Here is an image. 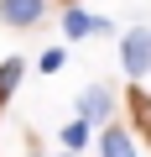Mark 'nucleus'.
I'll return each mask as SVG.
<instances>
[{"instance_id": "obj_2", "label": "nucleus", "mask_w": 151, "mask_h": 157, "mask_svg": "<svg viewBox=\"0 0 151 157\" xmlns=\"http://www.w3.org/2000/svg\"><path fill=\"white\" fill-rule=\"evenodd\" d=\"M47 11V0H0V21L5 26H37Z\"/></svg>"}, {"instance_id": "obj_5", "label": "nucleus", "mask_w": 151, "mask_h": 157, "mask_svg": "<svg viewBox=\"0 0 151 157\" xmlns=\"http://www.w3.org/2000/svg\"><path fill=\"white\" fill-rule=\"evenodd\" d=\"M99 152H104V157H135V141H130L120 126H110V131L99 136Z\"/></svg>"}, {"instance_id": "obj_4", "label": "nucleus", "mask_w": 151, "mask_h": 157, "mask_svg": "<svg viewBox=\"0 0 151 157\" xmlns=\"http://www.w3.org/2000/svg\"><path fill=\"white\" fill-rule=\"evenodd\" d=\"M63 32L68 37H89V32H110V21L104 16H89V11H68L63 16Z\"/></svg>"}, {"instance_id": "obj_1", "label": "nucleus", "mask_w": 151, "mask_h": 157, "mask_svg": "<svg viewBox=\"0 0 151 157\" xmlns=\"http://www.w3.org/2000/svg\"><path fill=\"white\" fill-rule=\"evenodd\" d=\"M120 63H125L130 78H146V68H151V32L146 26H130L120 37Z\"/></svg>"}, {"instance_id": "obj_3", "label": "nucleus", "mask_w": 151, "mask_h": 157, "mask_svg": "<svg viewBox=\"0 0 151 157\" xmlns=\"http://www.w3.org/2000/svg\"><path fill=\"white\" fill-rule=\"evenodd\" d=\"M110 105H115V100H110V89H104V84H94V89H84V94H78V121H84V126L110 121Z\"/></svg>"}, {"instance_id": "obj_7", "label": "nucleus", "mask_w": 151, "mask_h": 157, "mask_svg": "<svg viewBox=\"0 0 151 157\" xmlns=\"http://www.w3.org/2000/svg\"><path fill=\"white\" fill-rule=\"evenodd\" d=\"M84 136H89V126H84V121H73V126H63V141H68V147H84Z\"/></svg>"}, {"instance_id": "obj_6", "label": "nucleus", "mask_w": 151, "mask_h": 157, "mask_svg": "<svg viewBox=\"0 0 151 157\" xmlns=\"http://www.w3.org/2000/svg\"><path fill=\"white\" fill-rule=\"evenodd\" d=\"M16 84H21V63L11 58V63H0V100H5V94H16Z\"/></svg>"}, {"instance_id": "obj_8", "label": "nucleus", "mask_w": 151, "mask_h": 157, "mask_svg": "<svg viewBox=\"0 0 151 157\" xmlns=\"http://www.w3.org/2000/svg\"><path fill=\"white\" fill-rule=\"evenodd\" d=\"M42 68L57 73V68H63V47H47V52H42Z\"/></svg>"}]
</instances>
